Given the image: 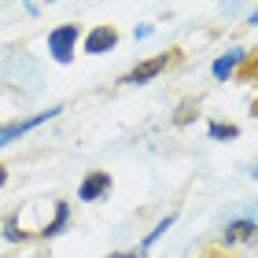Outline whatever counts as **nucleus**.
Masks as SVG:
<instances>
[{
	"instance_id": "f257e3e1",
	"label": "nucleus",
	"mask_w": 258,
	"mask_h": 258,
	"mask_svg": "<svg viewBox=\"0 0 258 258\" xmlns=\"http://www.w3.org/2000/svg\"><path fill=\"white\" fill-rule=\"evenodd\" d=\"M177 48H170V52H159V55H151V59H144V63H137L129 74H122V81L118 85H148V81H155L162 70H170L173 63H177Z\"/></svg>"
},
{
	"instance_id": "f03ea898",
	"label": "nucleus",
	"mask_w": 258,
	"mask_h": 258,
	"mask_svg": "<svg viewBox=\"0 0 258 258\" xmlns=\"http://www.w3.org/2000/svg\"><path fill=\"white\" fill-rule=\"evenodd\" d=\"M59 111H63V107L55 103V107H48V111H37V114H30V118H15V122H4V125H0V148H4V144H15L19 137L33 133L37 125H44L48 118H55Z\"/></svg>"
},
{
	"instance_id": "7ed1b4c3",
	"label": "nucleus",
	"mask_w": 258,
	"mask_h": 258,
	"mask_svg": "<svg viewBox=\"0 0 258 258\" xmlns=\"http://www.w3.org/2000/svg\"><path fill=\"white\" fill-rule=\"evenodd\" d=\"M48 52H52L55 63H70L74 59V52H78V26L74 22H63V26H55L48 33Z\"/></svg>"
},
{
	"instance_id": "20e7f679",
	"label": "nucleus",
	"mask_w": 258,
	"mask_h": 258,
	"mask_svg": "<svg viewBox=\"0 0 258 258\" xmlns=\"http://www.w3.org/2000/svg\"><path fill=\"white\" fill-rule=\"evenodd\" d=\"M107 192H111V173L92 170V173H85V181H81L78 199H81V203H96V199H103Z\"/></svg>"
},
{
	"instance_id": "39448f33",
	"label": "nucleus",
	"mask_w": 258,
	"mask_h": 258,
	"mask_svg": "<svg viewBox=\"0 0 258 258\" xmlns=\"http://www.w3.org/2000/svg\"><path fill=\"white\" fill-rule=\"evenodd\" d=\"M236 243H258V221H232L221 232V247H236Z\"/></svg>"
},
{
	"instance_id": "423d86ee",
	"label": "nucleus",
	"mask_w": 258,
	"mask_h": 258,
	"mask_svg": "<svg viewBox=\"0 0 258 258\" xmlns=\"http://www.w3.org/2000/svg\"><path fill=\"white\" fill-rule=\"evenodd\" d=\"M114 44H118V30H114V26H96L85 37V52L89 55H103V52H111Z\"/></svg>"
},
{
	"instance_id": "0eeeda50",
	"label": "nucleus",
	"mask_w": 258,
	"mask_h": 258,
	"mask_svg": "<svg viewBox=\"0 0 258 258\" xmlns=\"http://www.w3.org/2000/svg\"><path fill=\"white\" fill-rule=\"evenodd\" d=\"M247 59V52H240V48H232V52H225V55H218L214 59V67H210V74H214L218 81H229L232 74H236V67Z\"/></svg>"
},
{
	"instance_id": "6e6552de",
	"label": "nucleus",
	"mask_w": 258,
	"mask_h": 258,
	"mask_svg": "<svg viewBox=\"0 0 258 258\" xmlns=\"http://www.w3.org/2000/svg\"><path fill=\"white\" fill-rule=\"evenodd\" d=\"M70 225V203H63V199H59V203H55V218L48 221V225H44L41 232H37V236H44V240H52V236H59V232Z\"/></svg>"
},
{
	"instance_id": "1a4fd4ad",
	"label": "nucleus",
	"mask_w": 258,
	"mask_h": 258,
	"mask_svg": "<svg viewBox=\"0 0 258 258\" xmlns=\"http://www.w3.org/2000/svg\"><path fill=\"white\" fill-rule=\"evenodd\" d=\"M210 140H236L240 137V125H229V122H210L207 125Z\"/></svg>"
},
{
	"instance_id": "9d476101",
	"label": "nucleus",
	"mask_w": 258,
	"mask_h": 258,
	"mask_svg": "<svg viewBox=\"0 0 258 258\" xmlns=\"http://www.w3.org/2000/svg\"><path fill=\"white\" fill-rule=\"evenodd\" d=\"M196 114H199V100H184L181 107L173 111V125H188Z\"/></svg>"
},
{
	"instance_id": "9b49d317",
	"label": "nucleus",
	"mask_w": 258,
	"mask_h": 258,
	"mask_svg": "<svg viewBox=\"0 0 258 258\" xmlns=\"http://www.w3.org/2000/svg\"><path fill=\"white\" fill-rule=\"evenodd\" d=\"M170 225H173V214H166V218H162L155 229L148 232V236H144V243H140V251H148V247H151V243H155L159 236H166V232H170Z\"/></svg>"
},
{
	"instance_id": "f8f14e48",
	"label": "nucleus",
	"mask_w": 258,
	"mask_h": 258,
	"mask_svg": "<svg viewBox=\"0 0 258 258\" xmlns=\"http://www.w3.org/2000/svg\"><path fill=\"white\" fill-rule=\"evenodd\" d=\"M111 258H137V251H125V254H111Z\"/></svg>"
},
{
	"instance_id": "ddd939ff",
	"label": "nucleus",
	"mask_w": 258,
	"mask_h": 258,
	"mask_svg": "<svg viewBox=\"0 0 258 258\" xmlns=\"http://www.w3.org/2000/svg\"><path fill=\"white\" fill-rule=\"evenodd\" d=\"M4 181H8V170H4V166H0V188H4Z\"/></svg>"
},
{
	"instance_id": "4468645a",
	"label": "nucleus",
	"mask_w": 258,
	"mask_h": 258,
	"mask_svg": "<svg viewBox=\"0 0 258 258\" xmlns=\"http://www.w3.org/2000/svg\"><path fill=\"white\" fill-rule=\"evenodd\" d=\"M254 114H258V100H254Z\"/></svg>"
}]
</instances>
